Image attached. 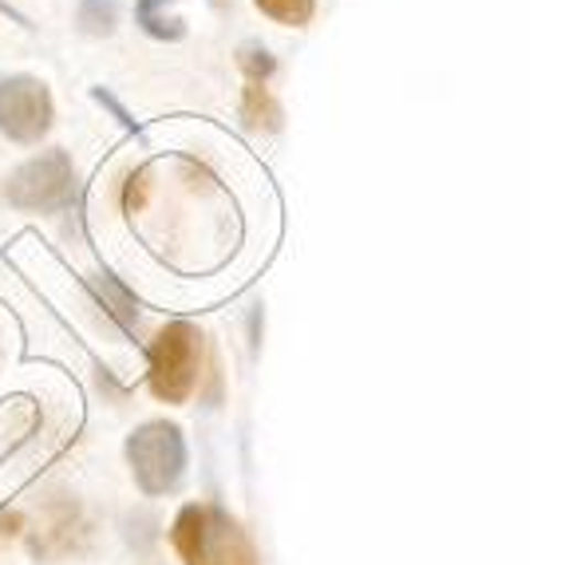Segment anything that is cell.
Wrapping results in <instances>:
<instances>
[{
	"label": "cell",
	"mask_w": 565,
	"mask_h": 565,
	"mask_svg": "<svg viewBox=\"0 0 565 565\" xmlns=\"http://www.w3.org/2000/svg\"><path fill=\"white\" fill-rule=\"evenodd\" d=\"M170 546L182 565H262L242 522L214 502H186L170 526Z\"/></svg>",
	"instance_id": "cell-1"
},
{
	"label": "cell",
	"mask_w": 565,
	"mask_h": 565,
	"mask_svg": "<svg viewBox=\"0 0 565 565\" xmlns=\"http://www.w3.org/2000/svg\"><path fill=\"white\" fill-rule=\"evenodd\" d=\"M202 376V332L190 321H170L147 349V384L162 404H186Z\"/></svg>",
	"instance_id": "cell-2"
},
{
	"label": "cell",
	"mask_w": 565,
	"mask_h": 565,
	"mask_svg": "<svg viewBox=\"0 0 565 565\" xmlns=\"http://www.w3.org/2000/svg\"><path fill=\"white\" fill-rule=\"evenodd\" d=\"M127 462H131L135 487L147 499H162L179 487L186 475V439H182L179 424L167 419H151L127 439Z\"/></svg>",
	"instance_id": "cell-3"
},
{
	"label": "cell",
	"mask_w": 565,
	"mask_h": 565,
	"mask_svg": "<svg viewBox=\"0 0 565 565\" xmlns=\"http://www.w3.org/2000/svg\"><path fill=\"white\" fill-rule=\"evenodd\" d=\"M76 194V167L67 151H44L17 167L4 182V202L24 214H56Z\"/></svg>",
	"instance_id": "cell-4"
},
{
	"label": "cell",
	"mask_w": 565,
	"mask_h": 565,
	"mask_svg": "<svg viewBox=\"0 0 565 565\" xmlns=\"http://www.w3.org/2000/svg\"><path fill=\"white\" fill-rule=\"evenodd\" d=\"M56 107L44 79L36 76H9L0 79V135L20 147H32L52 131Z\"/></svg>",
	"instance_id": "cell-5"
},
{
	"label": "cell",
	"mask_w": 565,
	"mask_h": 565,
	"mask_svg": "<svg viewBox=\"0 0 565 565\" xmlns=\"http://www.w3.org/2000/svg\"><path fill=\"white\" fill-rule=\"evenodd\" d=\"M84 522H79V510L76 502H56L52 507V519H47V526L36 534V542H32V554L36 557H67V554H79L84 550Z\"/></svg>",
	"instance_id": "cell-6"
},
{
	"label": "cell",
	"mask_w": 565,
	"mask_h": 565,
	"mask_svg": "<svg viewBox=\"0 0 565 565\" xmlns=\"http://www.w3.org/2000/svg\"><path fill=\"white\" fill-rule=\"evenodd\" d=\"M167 4L170 0H139V24H142V32H151L154 40H179L182 32V20L179 17H170L167 12Z\"/></svg>",
	"instance_id": "cell-7"
},
{
	"label": "cell",
	"mask_w": 565,
	"mask_h": 565,
	"mask_svg": "<svg viewBox=\"0 0 565 565\" xmlns=\"http://www.w3.org/2000/svg\"><path fill=\"white\" fill-rule=\"evenodd\" d=\"M257 9L265 12L277 24H289V29H305L317 12V0H254Z\"/></svg>",
	"instance_id": "cell-8"
},
{
	"label": "cell",
	"mask_w": 565,
	"mask_h": 565,
	"mask_svg": "<svg viewBox=\"0 0 565 565\" xmlns=\"http://www.w3.org/2000/svg\"><path fill=\"white\" fill-rule=\"evenodd\" d=\"M119 20V0H84L79 4V29L87 36H107Z\"/></svg>",
	"instance_id": "cell-9"
},
{
	"label": "cell",
	"mask_w": 565,
	"mask_h": 565,
	"mask_svg": "<svg viewBox=\"0 0 565 565\" xmlns=\"http://www.w3.org/2000/svg\"><path fill=\"white\" fill-rule=\"evenodd\" d=\"M147 199H151V170H147V167H135L131 174L122 179L119 202H122V210H127V214H139V210L147 206Z\"/></svg>",
	"instance_id": "cell-10"
},
{
	"label": "cell",
	"mask_w": 565,
	"mask_h": 565,
	"mask_svg": "<svg viewBox=\"0 0 565 565\" xmlns=\"http://www.w3.org/2000/svg\"><path fill=\"white\" fill-rule=\"evenodd\" d=\"M20 530V514H9V510H0V537L4 534H17Z\"/></svg>",
	"instance_id": "cell-11"
}]
</instances>
